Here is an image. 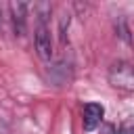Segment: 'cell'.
<instances>
[{"label":"cell","mask_w":134,"mask_h":134,"mask_svg":"<svg viewBox=\"0 0 134 134\" xmlns=\"http://www.w3.org/2000/svg\"><path fill=\"white\" fill-rule=\"evenodd\" d=\"M0 29H2V13H0Z\"/></svg>","instance_id":"obj_6"},{"label":"cell","mask_w":134,"mask_h":134,"mask_svg":"<svg viewBox=\"0 0 134 134\" xmlns=\"http://www.w3.org/2000/svg\"><path fill=\"white\" fill-rule=\"evenodd\" d=\"M34 46H36V52L42 61H50V57H52V38H50L46 17H38V25H36V31H34Z\"/></svg>","instance_id":"obj_2"},{"label":"cell","mask_w":134,"mask_h":134,"mask_svg":"<svg viewBox=\"0 0 134 134\" xmlns=\"http://www.w3.org/2000/svg\"><path fill=\"white\" fill-rule=\"evenodd\" d=\"M117 134H134V117H128L126 121H121V126L117 128Z\"/></svg>","instance_id":"obj_5"},{"label":"cell","mask_w":134,"mask_h":134,"mask_svg":"<svg viewBox=\"0 0 134 134\" xmlns=\"http://www.w3.org/2000/svg\"><path fill=\"white\" fill-rule=\"evenodd\" d=\"M0 134H8V132H6V130H2V128H0Z\"/></svg>","instance_id":"obj_7"},{"label":"cell","mask_w":134,"mask_h":134,"mask_svg":"<svg viewBox=\"0 0 134 134\" xmlns=\"http://www.w3.org/2000/svg\"><path fill=\"white\" fill-rule=\"evenodd\" d=\"M107 80L113 88L119 90H134V65L128 61H115L109 67Z\"/></svg>","instance_id":"obj_1"},{"label":"cell","mask_w":134,"mask_h":134,"mask_svg":"<svg viewBox=\"0 0 134 134\" xmlns=\"http://www.w3.org/2000/svg\"><path fill=\"white\" fill-rule=\"evenodd\" d=\"M10 17H13V27L17 36L25 34V23H27V4L23 2H13L10 4Z\"/></svg>","instance_id":"obj_4"},{"label":"cell","mask_w":134,"mask_h":134,"mask_svg":"<svg viewBox=\"0 0 134 134\" xmlns=\"http://www.w3.org/2000/svg\"><path fill=\"white\" fill-rule=\"evenodd\" d=\"M103 115H105L103 105H98V103H86L84 109H82V126H84V130L86 132H94L100 126Z\"/></svg>","instance_id":"obj_3"}]
</instances>
